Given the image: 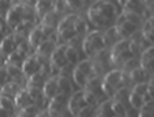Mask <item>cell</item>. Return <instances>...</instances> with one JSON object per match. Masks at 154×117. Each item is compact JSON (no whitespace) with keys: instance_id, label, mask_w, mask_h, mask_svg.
Masks as SVG:
<instances>
[{"instance_id":"cell-1","label":"cell","mask_w":154,"mask_h":117,"mask_svg":"<svg viewBox=\"0 0 154 117\" xmlns=\"http://www.w3.org/2000/svg\"><path fill=\"white\" fill-rule=\"evenodd\" d=\"M119 16V7L115 2H96L87 10L89 22L94 27H105L111 21H115Z\"/></svg>"},{"instance_id":"cell-2","label":"cell","mask_w":154,"mask_h":117,"mask_svg":"<svg viewBox=\"0 0 154 117\" xmlns=\"http://www.w3.org/2000/svg\"><path fill=\"white\" fill-rule=\"evenodd\" d=\"M82 49H83L85 55L89 56L90 58H93L96 53L105 49L102 34L98 30H93V32L87 33L86 37L82 40Z\"/></svg>"},{"instance_id":"cell-3","label":"cell","mask_w":154,"mask_h":117,"mask_svg":"<svg viewBox=\"0 0 154 117\" xmlns=\"http://www.w3.org/2000/svg\"><path fill=\"white\" fill-rule=\"evenodd\" d=\"M102 93H104V95L106 97H111L115 93H116L119 88L124 87V85H123V74L120 70H111L108 71L106 75L104 76V79H102Z\"/></svg>"},{"instance_id":"cell-4","label":"cell","mask_w":154,"mask_h":117,"mask_svg":"<svg viewBox=\"0 0 154 117\" xmlns=\"http://www.w3.org/2000/svg\"><path fill=\"white\" fill-rule=\"evenodd\" d=\"M109 50H111L112 64L117 65V67H122L124 63H127L128 60L135 57L130 50V42H128V40H122V41H119Z\"/></svg>"},{"instance_id":"cell-5","label":"cell","mask_w":154,"mask_h":117,"mask_svg":"<svg viewBox=\"0 0 154 117\" xmlns=\"http://www.w3.org/2000/svg\"><path fill=\"white\" fill-rule=\"evenodd\" d=\"M47 63H49V58L44 57L41 55H37V53H33V55L27 56L25 58V62L22 63V65H20V70H22L25 79H29L32 75L40 72L42 65H45Z\"/></svg>"},{"instance_id":"cell-6","label":"cell","mask_w":154,"mask_h":117,"mask_svg":"<svg viewBox=\"0 0 154 117\" xmlns=\"http://www.w3.org/2000/svg\"><path fill=\"white\" fill-rule=\"evenodd\" d=\"M23 12H25V3L23 2H18L12 3L11 8L4 16V22L10 29L15 30L19 25L23 23Z\"/></svg>"},{"instance_id":"cell-7","label":"cell","mask_w":154,"mask_h":117,"mask_svg":"<svg viewBox=\"0 0 154 117\" xmlns=\"http://www.w3.org/2000/svg\"><path fill=\"white\" fill-rule=\"evenodd\" d=\"M68 97L63 95V94H56L55 97H53L52 100L48 102V114H49L51 117H64V114H66V112L68 110L67 109V100ZM70 113V112H68Z\"/></svg>"},{"instance_id":"cell-8","label":"cell","mask_w":154,"mask_h":117,"mask_svg":"<svg viewBox=\"0 0 154 117\" xmlns=\"http://www.w3.org/2000/svg\"><path fill=\"white\" fill-rule=\"evenodd\" d=\"M86 102H85V97H83V90H79L76 93H72L68 98L67 102V109L70 112V114L72 117H76L78 113L83 108H86Z\"/></svg>"},{"instance_id":"cell-9","label":"cell","mask_w":154,"mask_h":117,"mask_svg":"<svg viewBox=\"0 0 154 117\" xmlns=\"http://www.w3.org/2000/svg\"><path fill=\"white\" fill-rule=\"evenodd\" d=\"M66 49H67V44H59L55 48V50L52 52L49 57V63L51 65L61 70L63 67H66L67 64V60H66Z\"/></svg>"},{"instance_id":"cell-10","label":"cell","mask_w":154,"mask_h":117,"mask_svg":"<svg viewBox=\"0 0 154 117\" xmlns=\"http://www.w3.org/2000/svg\"><path fill=\"white\" fill-rule=\"evenodd\" d=\"M56 46H57V35H56V33H55V34L51 35L49 38H45V40H44V41L37 46V49H35L34 53L49 58Z\"/></svg>"},{"instance_id":"cell-11","label":"cell","mask_w":154,"mask_h":117,"mask_svg":"<svg viewBox=\"0 0 154 117\" xmlns=\"http://www.w3.org/2000/svg\"><path fill=\"white\" fill-rule=\"evenodd\" d=\"M122 14H135L139 16H146L145 2H137V0H130V2H123L122 3Z\"/></svg>"},{"instance_id":"cell-12","label":"cell","mask_w":154,"mask_h":117,"mask_svg":"<svg viewBox=\"0 0 154 117\" xmlns=\"http://www.w3.org/2000/svg\"><path fill=\"white\" fill-rule=\"evenodd\" d=\"M56 94H59L57 78H48L42 86V98L47 101H51Z\"/></svg>"},{"instance_id":"cell-13","label":"cell","mask_w":154,"mask_h":117,"mask_svg":"<svg viewBox=\"0 0 154 117\" xmlns=\"http://www.w3.org/2000/svg\"><path fill=\"white\" fill-rule=\"evenodd\" d=\"M102 40H104L105 48H106V49H111L115 44H117L119 41H122V37H120L116 26H112V27H108L106 32L102 34Z\"/></svg>"},{"instance_id":"cell-14","label":"cell","mask_w":154,"mask_h":117,"mask_svg":"<svg viewBox=\"0 0 154 117\" xmlns=\"http://www.w3.org/2000/svg\"><path fill=\"white\" fill-rule=\"evenodd\" d=\"M45 35H44L42 33V29H41L40 25H37L35 27H33L32 32L29 33V35H27V44H29V46L32 48V49H37V46L41 44V42L45 40Z\"/></svg>"},{"instance_id":"cell-15","label":"cell","mask_w":154,"mask_h":117,"mask_svg":"<svg viewBox=\"0 0 154 117\" xmlns=\"http://www.w3.org/2000/svg\"><path fill=\"white\" fill-rule=\"evenodd\" d=\"M14 50H17V44L14 41V35L7 34L4 35V38L0 41V53H2V57H8Z\"/></svg>"},{"instance_id":"cell-16","label":"cell","mask_w":154,"mask_h":117,"mask_svg":"<svg viewBox=\"0 0 154 117\" xmlns=\"http://www.w3.org/2000/svg\"><path fill=\"white\" fill-rule=\"evenodd\" d=\"M22 88L23 87H22V85H20L19 82H14V80H11V82H8L7 85H4L3 87L0 88V97H7V98L14 100Z\"/></svg>"},{"instance_id":"cell-17","label":"cell","mask_w":154,"mask_h":117,"mask_svg":"<svg viewBox=\"0 0 154 117\" xmlns=\"http://www.w3.org/2000/svg\"><path fill=\"white\" fill-rule=\"evenodd\" d=\"M34 10H35L37 18L41 21L48 12L53 11V3L49 2V0H40V2H35L34 3Z\"/></svg>"},{"instance_id":"cell-18","label":"cell","mask_w":154,"mask_h":117,"mask_svg":"<svg viewBox=\"0 0 154 117\" xmlns=\"http://www.w3.org/2000/svg\"><path fill=\"white\" fill-rule=\"evenodd\" d=\"M14 102H15V106L19 108V110L20 109L27 108V106H30V105H34V101L30 98V95L27 94L26 88H22V90L18 93V95L14 98Z\"/></svg>"},{"instance_id":"cell-19","label":"cell","mask_w":154,"mask_h":117,"mask_svg":"<svg viewBox=\"0 0 154 117\" xmlns=\"http://www.w3.org/2000/svg\"><path fill=\"white\" fill-rule=\"evenodd\" d=\"M101 85H102V80H101V78H100V76H91V78H89V79H87L86 86H85V91L94 94V95L98 98V94H97V93H98V91H101V93H102ZM102 94H104V93H102Z\"/></svg>"},{"instance_id":"cell-20","label":"cell","mask_w":154,"mask_h":117,"mask_svg":"<svg viewBox=\"0 0 154 117\" xmlns=\"http://www.w3.org/2000/svg\"><path fill=\"white\" fill-rule=\"evenodd\" d=\"M130 76V80L131 83H135V85H139V83H149V74L143 70L142 67H138L135 68L134 71H131L128 74Z\"/></svg>"},{"instance_id":"cell-21","label":"cell","mask_w":154,"mask_h":117,"mask_svg":"<svg viewBox=\"0 0 154 117\" xmlns=\"http://www.w3.org/2000/svg\"><path fill=\"white\" fill-rule=\"evenodd\" d=\"M57 88L60 94L70 98V95L72 94V83H71L70 78L68 76H57Z\"/></svg>"},{"instance_id":"cell-22","label":"cell","mask_w":154,"mask_h":117,"mask_svg":"<svg viewBox=\"0 0 154 117\" xmlns=\"http://www.w3.org/2000/svg\"><path fill=\"white\" fill-rule=\"evenodd\" d=\"M116 29H117V32H119L122 40H130L131 35L138 32V27L134 26L132 23H130L128 21H125L124 23H122L120 26H116Z\"/></svg>"},{"instance_id":"cell-23","label":"cell","mask_w":154,"mask_h":117,"mask_svg":"<svg viewBox=\"0 0 154 117\" xmlns=\"http://www.w3.org/2000/svg\"><path fill=\"white\" fill-rule=\"evenodd\" d=\"M96 117H115L113 109H112V100H105L97 108Z\"/></svg>"},{"instance_id":"cell-24","label":"cell","mask_w":154,"mask_h":117,"mask_svg":"<svg viewBox=\"0 0 154 117\" xmlns=\"http://www.w3.org/2000/svg\"><path fill=\"white\" fill-rule=\"evenodd\" d=\"M130 93H131V90L128 87H122V88H119L113 95H112L111 100L115 101V102L123 104L124 106H127L128 108V97H130Z\"/></svg>"},{"instance_id":"cell-25","label":"cell","mask_w":154,"mask_h":117,"mask_svg":"<svg viewBox=\"0 0 154 117\" xmlns=\"http://www.w3.org/2000/svg\"><path fill=\"white\" fill-rule=\"evenodd\" d=\"M7 70V72H8V76L10 79L14 80V82H22V80L25 79L23 74H22V70H20V67H18V65H10V64H6L4 65Z\"/></svg>"},{"instance_id":"cell-26","label":"cell","mask_w":154,"mask_h":117,"mask_svg":"<svg viewBox=\"0 0 154 117\" xmlns=\"http://www.w3.org/2000/svg\"><path fill=\"white\" fill-rule=\"evenodd\" d=\"M45 80H47L45 75H44L42 72H37L27 79L26 86L27 87H35V88H41V90H42V86H44V83H45Z\"/></svg>"},{"instance_id":"cell-27","label":"cell","mask_w":154,"mask_h":117,"mask_svg":"<svg viewBox=\"0 0 154 117\" xmlns=\"http://www.w3.org/2000/svg\"><path fill=\"white\" fill-rule=\"evenodd\" d=\"M57 16H59V15L55 14L53 11L48 12V14L45 15L42 19H41L40 26H42V27H49V29H56V27H57V23H59Z\"/></svg>"},{"instance_id":"cell-28","label":"cell","mask_w":154,"mask_h":117,"mask_svg":"<svg viewBox=\"0 0 154 117\" xmlns=\"http://www.w3.org/2000/svg\"><path fill=\"white\" fill-rule=\"evenodd\" d=\"M128 105H130V108H132V109L139 112L140 109H142V106L145 105L143 97L139 95V94H137V93H134V91H131L130 97H128Z\"/></svg>"},{"instance_id":"cell-29","label":"cell","mask_w":154,"mask_h":117,"mask_svg":"<svg viewBox=\"0 0 154 117\" xmlns=\"http://www.w3.org/2000/svg\"><path fill=\"white\" fill-rule=\"evenodd\" d=\"M66 60H67L68 65H75L79 63V52L76 48H72L70 45H67V49H66Z\"/></svg>"},{"instance_id":"cell-30","label":"cell","mask_w":154,"mask_h":117,"mask_svg":"<svg viewBox=\"0 0 154 117\" xmlns=\"http://www.w3.org/2000/svg\"><path fill=\"white\" fill-rule=\"evenodd\" d=\"M76 70H79L81 72H83L87 78H91L93 75V62L91 58H86V60H81V62L76 64Z\"/></svg>"},{"instance_id":"cell-31","label":"cell","mask_w":154,"mask_h":117,"mask_svg":"<svg viewBox=\"0 0 154 117\" xmlns=\"http://www.w3.org/2000/svg\"><path fill=\"white\" fill-rule=\"evenodd\" d=\"M40 112L41 110L38 109V106L34 104V105H30V106H27V108H25V109H20V110L18 112L17 117H35Z\"/></svg>"},{"instance_id":"cell-32","label":"cell","mask_w":154,"mask_h":117,"mask_svg":"<svg viewBox=\"0 0 154 117\" xmlns=\"http://www.w3.org/2000/svg\"><path fill=\"white\" fill-rule=\"evenodd\" d=\"M138 67H140V62H139V58H137V57H134V58H131V60H128L127 63H124V64L122 65V72H124V74H130L131 71H134L135 68H138Z\"/></svg>"},{"instance_id":"cell-33","label":"cell","mask_w":154,"mask_h":117,"mask_svg":"<svg viewBox=\"0 0 154 117\" xmlns=\"http://www.w3.org/2000/svg\"><path fill=\"white\" fill-rule=\"evenodd\" d=\"M0 108L6 112H10V113H14L17 106H15L14 100L11 98H7V97H0Z\"/></svg>"},{"instance_id":"cell-34","label":"cell","mask_w":154,"mask_h":117,"mask_svg":"<svg viewBox=\"0 0 154 117\" xmlns=\"http://www.w3.org/2000/svg\"><path fill=\"white\" fill-rule=\"evenodd\" d=\"M72 78H74V82H75L76 85H78L79 87H82V88H85L87 79H89L83 72H81V71L76 70V68H74V71H72Z\"/></svg>"},{"instance_id":"cell-35","label":"cell","mask_w":154,"mask_h":117,"mask_svg":"<svg viewBox=\"0 0 154 117\" xmlns=\"http://www.w3.org/2000/svg\"><path fill=\"white\" fill-rule=\"evenodd\" d=\"M138 117H154V102H147L138 112Z\"/></svg>"},{"instance_id":"cell-36","label":"cell","mask_w":154,"mask_h":117,"mask_svg":"<svg viewBox=\"0 0 154 117\" xmlns=\"http://www.w3.org/2000/svg\"><path fill=\"white\" fill-rule=\"evenodd\" d=\"M154 60V46H149L140 53V57H139V62L140 64H145L147 62H151Z\"/></svg>"},{"instance_id":"cell-37","label":"cell","mask_w":154,"mask_h":117,"mask_svg":"<svg viewBox=\"0 0 154 117\" xmlns=\"http://www.w3.org/2000/svg\"><path fill=\"white\" fill-rule=\"evenodd\" d=\"M112 109H113V113L116 117H125V114H127V106H124L123 104L120 102H115V101H112Z\"/></svg>"},{"instance_id":"cell-38","label":"cell","mask_w":154,"mask_h":117,"mask_svg":"<svg viewBox=\"0 0 154 117\" xmlns=\"http://www.w3.org/2000/svg\"><path fill=\"white\" fill-rule=\"evenodd\" d=\"M83 97H85V102H86L87 106H96L97 104H98V98H97L94 94L91 93H87V91L83 90Z\"/></svg>"},{"instance_id":"cell-39","label":"cell","mask_w":154,"mask_h":117,"mask_svg":"<svg viewBox=\"0 0 154 117\" xmlns=\"http://www.w3.org/2000/svg\"><path fill=\"white\" fill-rule=\"evenodd\" d=\"M52 3H53V12L57 15H60L61 12H64L67 10V3H66V2L57 0V2H52Z\"/></svg>"},{"instance_id":"cell-40","label":"cell","mask_w":154,"mask_h":117,"mask_svg":"<svg viewBox=\"0 0 154 117\" xmlns=\"http://www.w3.org/2000/svg\"><path fill=\"white\" fill-rule=\"evenodd\" d=\"M147 90H149V83H139V85H134V87H132L131 91H134V93L145 97V94L147 93Z\"/></svg>"},{"instance_id":"cell-41","label":"cell","mask_w":154,"mask_h":117,"mask_svg":"<svg viewBox=\"0 0 154 117\" xmlns=\"http://www.w3.org/2000/svg\"><path fill=\"white\" fill-rule=\"evenodd\" d=\"M8 82H11V79H10L8 76V72H7L6 67H0V88L3 87L4 85H7Z\"/></svg>"},{"instance_id":"cell-42","label":"cell","mask_w":154,"mask_h":117,"mask_svg":"<svg viewBox=\"0 0 154 117\" xmlns=\"http://www.w3.org/2000/svg\"><path fill=\"white\" fill-rule=\"evenodd\" d=\"M76 117H96V110L93 106H86L79 112Z\"/></svg>"},{"instance_id":"cell-43","label":"cell","mask_w":154,"mask_h":117,"mask_svg":"<svg viewBox=\"0 0 154 117\" xmlns=\"http://www.w3.org/2000/svg\"><path fill=\"white\" fill-rule=\"evenodd\" d=\"M12 6V2H6V0H2L0 2V16L4 18L6 14L8 12V10L11 8Z\"/></svg>"},{"instance_id":"cell-44","label":"cell","mask_w":154,"mask_h":117,"mask_svg":"<svg viewBox=\"0 0 154 117\" xmlns=\"http://www.w3.org/2000/svg\"><path fill=\"white\" fill-rule=\"evenodd\" d=\"M66 3H67V8L79 11V10L83 8V6L86 4V2H74V0H68V2H66Z\"/></svg>"},{"instance_id":"cell-45","label":"cell","mask_w":154,"mask_h":117,"mask_svg":"<svg viewBox=\"0 0 154 117\" xmlns=\"http://www.w3.org/2000/svg\"><path fill=\"white\" fill-rule=\"evenodd\" d=\"M145 8L146 14H149L147 18L154 16V2H145Z\"/></svg>"},{"instance_id":"cell-46","label":"cell","mask_w":154,"mask_h":117,"mask_svg":"<svg viewBox=\"0 0 154 117\" xmlns=\"http://www.w3.org/2000/svg\"><path fill=\"white\" fill-rule=\"evenodd\" d=\"M4 29H6V25H4V18L0 16V41L4 38Z\"/></svg>"},{"instance_id":"cell-47","label":"cell","mask_w":154,"mask_h":117,"mask_svg":"<svg viewBox=\"0 0 154 117\" xmlns=\"http://www.w3.org/2000/svg\"><path fill=\"white\" fill-rule=\"evenodd\" d=\"M0 117H12V113L6 112V110H3V109L0 108Z\"/></svg>"},{"instance_id":"cell-48","label":"cell","mask_w":154,"mask_h":117,"mask_svg":"<svg viewBox=\"0 0 154 117\" xmlns=\"http://www.w3.org/2000/svg\"><path fill=\"white\" fill-rule=\"evenodd\" d=\"M35 117H51V116L48 114V112H47V110H41Z\"/></svg>"},{"instance_id":"cell-49","label":"cell","mask_w":154,"mask_h":117,"mask_svg":"<svg viewBox=\"0 0 154 117\" xmlns=\"http://www.w3.org/2000/svg\"><path fill=\"white\" fill-rule=\"evenodd\" d=\"M0 58H2V53H0Z\"/></svg>"},{"instance_id":"cell-50","label":"cell","mask_w":154,"mask_h":117,"mask_svg":"<svg viewBox=\"0 0 154 117\" xmlns=\"http://www.w3.org/2000/svg\"><path fill=\"white\" fill-rule=\"evenodd\" d=\"M115 117H116V116H115Z\"/></svg>"}]
</instances>
